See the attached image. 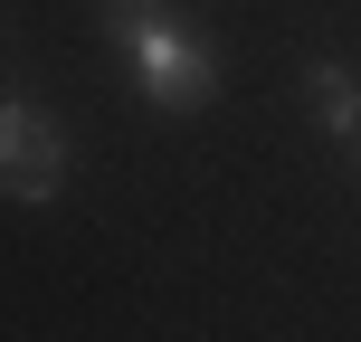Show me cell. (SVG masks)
Here are the masks:
<instances>
[{
    "label": "cell",
    "instance_id": "3957f363",
    "mask_svg": "<svg viewBox=\"0 0 361 342\" xmlns=\"http://www.w3.org/2000/svg\"><path fill=\"white\" fill-rule=\"evenodd\" d=\"M305 124L333 133V143H352V133H361V67L314 57V67H305Z\"/></svg>",
    "mask_w": 361,
    "mask_h": 342
},
{
    "label": "cell",
    "instance_id": "6da1fadb",
    "mask_svg": "<svg viewBox=\"0 0 361 342\" xmlns=\"http://www.w3.org/2000/svg\"><path fill=\"white\" fill-rule=\"evenodd\" d=\"M95 19H105V38L133 57L152 114H209L219 105V48L171 0H95Z\"/></svg>",
    "mask_w": 361,
    "mask_h": 342
},
{
    "label": "cell",
    "instance_id": "7a4b0ae2",
    "mask_svg": "<svg viewBox=\"0 0 361 342\" xmlns=\"http://www.w3.org/2000/svg\"><path fill=\"white\" fill-rule=\"evenodd\" d=\"M67 190V124L38 95H0V200L48 209Z\"/></svg>",
    "mask_w": 361,
    "mask_h": 342
}]
</instances>
